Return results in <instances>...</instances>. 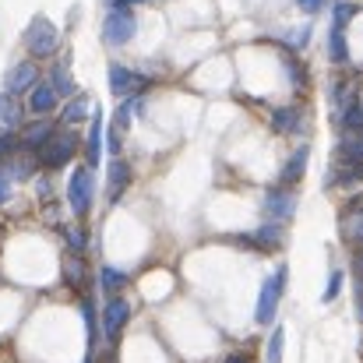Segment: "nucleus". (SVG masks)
Listing matches in <instances>:
<instances>
[{
  "label": "nucleus",
  "instance_id": "nucleus-29",
  "mask_svg": "<svg viewBox=\"0 0 363 363\" xmlns=\"http://www.w3.org/2000/svg\"><path fill=\"white\" fill-rule=\"evenodd\" d=\"M64 237H67L71 254H85V247H89V233H85V230H78V226H64Z\"/></svg>",
  "mask_w": 363,
  "mask_h": 363
},
{
  "label": "nucleus",
  "instance_id": "nucleus-16",
  "mask_svg": "<svg viewBox=\"0 0 363 363\" xmlns=\"http://www.w3.org/2000/svg\"><path fill=\"white\" fill-rule=\"evenodd\" d=\"M339 127L342 130H363V99L357 92H350L346 103L339 106Z\"/></svg>",
  "mask_w": 363,
  "mask_h": 363
},
{
  "label": "nucleus",
  "instance_id": "nucleus-22",
  "mask_svg": "<svg viewBox=\"0 0 363 363\" xmlns=\"http://www.w3.org/2000/svg\"><path fill=\"white\" fill-rule=\"evenodd\" d=\"M328 57L335 64H346L350 60V46H346V28L342 25H332V32H328Z\"/></svg>",
  "mask_w": 363,
  "mask_h": 363
},
{
  "label": "nucleus",
  "instance_id": "nucleus-17",
  "mask_svg": "<svg viewBox=\"0 0 363 363\" xmlns=\"http://www.w3.org/2000/svg\"><path fill=\"white\" fill-rule=\"evenodd\" d=\"M272 127H275L279 134H300V130H303L300 106H282V110H275V113H272Z\"/></svg>",
  "mask_w": 363,
  "mask_h": 363
},
{
  "label": "nucleus",
  "instance_id": "nucleus-15",
  "mask_svg": "<svg viewBox=\"0 0 363 363\" xmlns=\"http://www.w3.org/2000/svg\"><path fill=\"white\" fill-rule=\"evenodd\" d=\"M103 117L99 113H92V127H89V141H85V166L89 169H96L99 166V159H103Z\"/></svg>",
  "mask_w": 363,
  "mask_h": 363
},
{
  "label": "nucleus",
  "instance_id": "nucleus-27",
  "mask_svg": "<svg viewBox=\"0 0 363 363\" xmlns=\"http://www.w3.org/2000/svg\"><path fill=\"white\" fill-rule=\"evenodd\" d=\"M357 11H360V4H350V0L332 4V25H342V28H346V21L357 18Z\"/></svg>",
  "mask_w": 363,
  "mask_h": 363
},
{
  "label": "nucleus",
  "instance_id": "nucleus-33",
  "mask_svg": "<svg viewBox=\"0 0 363 363\" xmlns=\"http://www.w3.org/2000/svg\"><path fill=\"white\" fill-rule=\"evenodd\" d=\"M11 201V177H7V169L0 166V205H7Z\"/></svg>",
  "mask_w": 363,
  "mask_h": 363
},
{
  "label": "nucleus",
  "instance_id": "nucleus-6",
  "mask_svg": "<svg viewBox=\"0 0 363 363\" xmlns=\"http://www.w3.org/2000/svg\"><path fill=\"white\" fill-rule=\"evenodd\" d=\"M127 321H130V303L123 300L121 293L110 296L106 307H103V335H106V339H121V332L127 328Z\"/></svg>",
  "mask_w": 363,
  "mask_h": 363
},
{
  "label": "nucleus",
  "instance_id": "nucleus-36",
  "mask_svg": "<svg viewBox=\"0 0 363 363\" xmlns=\"http://www.w3.org/2000/svg\"><path fill=\"white\" fill-rule=\"evenodd\" d=\"M357 314H360V321H363V296H360V307H357Z\"/></svg>",
  "mask_w": 363,
  "mask_h": 363
},
{
  "label": "nucleus",
  "instance_id": "nucleus-31",
  "mask_svg": "<svg viewBox=\"0 0 363 363\" xmlns=\"http://www.w3.org/2000/svg\"><path fill=\"white\" fill-rule=\"evenodd\" d=\"M339 293H342V272L335 268V272L328 275V286H325V293H321V300H325V303H332V300H335Z\"/></svg>",
  "mask_w": 363,
  "mask_h": 363
},
{
  "label": "nucleus",
  "instance_id": "nucleus-3",
  "mask_svg": "<svg viewBox=\"0 0 363 363\" xmlns=\"http://www.w3.org/2000/svg\"><path fill=\"white\" fill-rule=\"evenodd\" d=\"M92 198H96V173L89 166H78L71 173V180H67V205H71V212L78 219H85L89 208H92Z\"/></svg>",
  "mask_w": 363,
  "mask_h": 363
},
{
  "label": "nucleus",
  "instance_id": "nucleus-10",
  "mask_svg": "<svg viewBox=\"0 0 363 363\" xmlns=\"http://www.w3.org/2000/svg\"><path fill=\"white\" fill-rule=\"evenodd\" d=\"M130 180H134L130 162H123L121 155H113V159H110V173H106V201H110V205L121 201L123 191L130 187Z\"/></svg>",
  "mask_w": 363,
  "mask_h": 363
},
{
  "label": "nucleus",
  "instance_id": "nucleus-25",
  "mask_svg": "<svg viewBox=\"0 0 363 363\" xmlns=\"http://www.w3.org/2000/svg\"><path fill=\"white\" fill-rule=\"evenodd\" d=\"M82 318H85L89 353H92V350H96V342H99V321H96V307H92V300H82Z\"/></svg>",
  "mask_w": 363,
  "mask_h": 363
},
{
  "label": "nucleus",
  "instance_id": "nucleus-37",
  "mask_svg": "<svg viewBox=\"0 0 363 363\" xmlns=\"http://www.w3.org/2000/svg\"><path fill=\"white\" fill-rule=\"evenodd\" d=\"M85 363H89V360H85Z\"/></svg>",
  "mask_w": 363,
  "mask_h": 363
},
{
  "label": "nucleus",
  "instance_id": "nucleus-19",
  "mask_svg": "<svg viewBox=\"0 0 363 363\" xmlns=\"http://www.w3.org/2000/svg\"><path fill=\"white\" fill-rule=\"evenodd\" d=\"M247 240L254 243L257 250H275L279 243H282V223H264L257 233H250Z\"/></svg>",
  "mask_w": 363,
  "mask_h": 363
},
{
  "label": "nucleus",
  "instance_id": "nucleus-5",
  "mask_svg": "<svg viewBox=\"0 0 363 363\" xmlns=\"http://www.w3.org/2000/svg\"><path fill=\"white\" fill-rule=\"evenodd\" d=\"M134 35V11L130 7H121V11H106V21H103V39L110 46H123L130 43Z\"/></svg>",
  "mask_w": 363,
  "mask_h": 363
},
{
  "label": "nucleus",
  "instance_id": "nucleus-26",
  "mask_svg": "<svg viewBox=\"0 0 363 363\" xmlns=\"http://www.w3.org/2000/svg\"><path fill=\"white\" fill-rule=\"evenodd\" d=\"M50 85L57 89V96H74V85H71L67 64H57V67H53V74H50Z\"/></svg>",
  "mask_w": 363,
  "mask_h": 363
},
{
  "label": "nucleus",
  "instance_id": "nucleus-34",
  "mask_svg": "<svg viewBox=\"0 0 363 363\" xmlns=\"http://www.w3.org/2000/svg\"><path fill=\"white\" fill-rule=\"evenodd\" d=\"M296 7H300L303 14H314V11H321V7H325V0H296Z\"/></svg>",
  "mask_w": 363,
  "mask_h": 363
},
{
  "label": "nucleus",
  "instance_id": "nucleus-24",
  "mask_svg": "<svg viewBox=\"0 0 363 363\" xmlns=\"http://www.w3.org/2000/svg\"><path fill=\"white\" fill-rule=\"evenodd\" d=\"M282 350H286V328L275 325L268 335V346H264V363H282Z\"/></svg>",
  "mask_w": 363,
  "mask_h": 363
},
{
  "label": "nucleus",
  "instance_id": "nucleus-13",
  "mask_svg": "<svg viewBox=\"0 0 363 363\" xmlns=\"http://www.w3.org/2000/svg\"><path fill=\"white\" fill-rule=\"evenodd\" d=\"M53 130H57V127H53V121H50V117H39L35 123H25V130L18 134V138H21V148L39 152V148H43V145L53 138Z\"/></svg>",
  "mask_w": 363,
  "mask_h": 363
},
{
  "label": "nucleus",
  "instance_id": "nucleus-35",
  "mask_svg": "<svg viewBox=\"0 0 363 363\" xmlns=\"http://www.w3.org/2000/svg\"><path fill=\"white\" fill-rule=\"evenodd\" d=\"M219 363H254V360H250V353H230V357H223Z\"/></svg>",
  "mask_w": 363,
  "mask_h": 363
},
{
  "label": "nucleus",
  "instance_id": "nucleus-28",
  "mask_svg": "<svg viewBox=\"0 0 363 363\" xmlns=\"http://www.w3.org/2000/svg\"><path fill=\"white\" fill-rule=\"evenodd\" d=\"M342 230H346V240L363 243V208H357L353 216H346V223H342Z\"/></svg>",
  "mask_w": 363,
  "mask_h": 363
},
{
  "label": "nucleus",
  "instance_id": "nucleus-11",
  "mask_svg": "<svg viewBox=\"0 0 363 363\" xmlns=\"http://www.w3.org/2000/svg\"><path fill=\"white\" fill-rule=\"evenodd\" d=\"M57 103H60V96H57V89L50 82H35V89L28 92V110L35 117H50L57 110Z\"/></svg>",
  "mask_w": 363,
  "mask_h": 363
},
{
  "label": "nucleus",
  "instance_id": "nucleus-9",
  "mask_svg": "<svg viewBox=\"0 0 363 363\" xmlns=\"http://www.w3.org/2000/svg\"><path fill=\"white\" fill-rule=\"evenodd\" d=\"M293 212H296V194L293 191H286V187L268 191V198H264L268 223H286V219H293Z\"/></svg>",
  "mask_w": 363,
  "mask_h": 363
},
{
  "label": "nucleus",
  "instance_id": "nucleus-7",
  "mask_svg": "<svg viewBox=\"0 0 363 363\" xmlns=\"http://www.w3.org/2000/svg\"><path fill=\"white\" fill-rule=\"evenodd\" d=\"M106 78H110V92L113 96H134V92H145V85H148V78L145 74H138V71H127L123 64H110V71H106Z\"/></svg>",
  "mask_w": 363,
  "mask_h": 363
},
{
  "label": "nucleus",
  "instance_id": "nucleus-14",
  "mask_svg": "<svg viewBox=\"0 0 363 363\" xmlns=\"http://www.w3.org/2000/svg\"><path fill=\"white\" fill-rule=\"evenodd\" d=\"M307 159H311V148H307V145H300V148L289 155V162L282 166V173H279V184H282V187H293V184H300V177L307 173Z\"/></svg>",
  "mask_w": 363,
  "mask_h": 363
},
{
  "label": "nucleus",
  "instance_id": "nucleus-32",
  "mask_svg": "<svg viewBox=\"0 0 363 363\" xmlns=\"http://www.w3.org/2000/svg\"><path fill=\"white\" fill-rule=\"evenodd\" d=\"M307 43H311V25H307V28H296V35L289 39V46H293V50H303Z\"/></svg>",
  "mask_w": 363,
  "mask_h": 363
},
{
  "label": "nucleus",
  "instance_id": "nucleus-12",
  "mask_svg": "<svg viewBox=\"0 0 363 363\" xmlns=\"http://www.w3.org/2000/svg\"><path fill=\"white\" fill-rule=\"evenodd\" d=\"M4 169H7V177L11 180H28L32 173H35V166H39V155L35 152H28V148H18L11 159H4L0 162Z\"/></svg>",
  "mask_w": 363,
  "mask_h": 363
},
{
  "label": "nucleus",
  "instance_id": "nucleus-30",
  "mask_svg": "<svg viewBox=\"0 0 363 363\" xmlns=\"http://www.w3.org/2000/svg\"><path fill=\"white\" fill-rule=\"evenodd\" d=\"M18 148H21V138H18L14 130H4V134H0V162H4V159H11Z\"/></svg>",
  "mask_w": 363,
  "mask_h": 363
},
{
  "label": "nucleus",
  "instance_id": "nucleus-18",
  "mask_svg": "<svg viewBox=\"0 0 363 363\" xmlns=\"http://www.w3.org/2000/svg\"><path fill=\"white\" fill-rule=\"evenodd\" d=\"M64 279H67L71 289H85L89 286V268H85L82 254H67L64 257Z\"/></svg>",
  "mask_w": 363,
  "mask_h": 363
},
{
  "label": "nucleus",
  "instance_id": "nucleus-21",
  "mask_svg": "<svg viewBox=\"0 0 363 363\" xmlns=\"http://www.w3.org/2000/svg\"><path fill=\"white\" fill-rule=\"evenodd\" d=\"M21 117H25V110L18 106V99L7 96V92H0V127L4 130H14L21 123Z\"/></svg>",
  "mask_w": 363,
  "mask_h": 363
},
{
  "label": "nucleus",
  "instance_id": "nucleus-1",
  "mask_svg": "<svg viewBox=\"0 0 363 363\" xmlns=\"http://www.w3.org/2000/svg\"><path fill=\"white\" fill-rule=\"evenodd\" d=\"M286 279H289V268L279 264V272H272L257 293V311H254V321L257 325H272L275 321V311H279V300L286 293Z\"/></svg>",
  "mask_w": 363,
  "mask_h": 363
},
{
  "label": "nucleus",
  "instance_id": "nucleus-23",
  "mask_svg": "<svg viewBox=\"0 0 363 363\" xmlns=\"http://www.w3.org/2000/svg\"><path fill=\"white\" fill-rule=\"evenodd\" d=\"M99 286H103L106 296H117L123 286H127V275H123L121 268H110V264H106V268L99 272Z\"/></svg>",
  "mask_w": 363,
  "mask_h": 363
},
{
  "label": "nucleus",
  "instance_id": "nucleus-4",
  "mask_svg": "<svg viewBox=\"0 0 363 363\" xmlns=\"http://www.w3.org/2000/svg\"><path fill=\"white\" fill-rule=\"evenodd\" d=\"M57 25L50 18H32V25L25 28V46L32 57H53L57 50Z\"/></svg>",
  "mask_w": 363,
  "mask_h": 363
},
{
  "label": "nucleus",
  "instance_id": "nucleus-2",
  "mask_svg": "<svg viewBox=\"0 0 363 363\" xmlns=\"http://www.w3.org/2000/svg\"><path fill=\"white\" fill-rule=\"evenodd\" d=\"M35 155H39V166H43V169H64V166L78 155V134H71V130H53V138H50Z\"/></svg>",
  "mask_w": 363,
  "mask_h": 363
},
{
  "label": "nucleus",
  "instance_id": "nucleus-20",
  "mask_svg": "<svg viewBox=\"0 0 363 363\" xmlns=\"http://www.w3.org/2000/svg\"><path fill=\"white\" fill-rule=\"evenodd\" d=\"M89 113H92V103H89V96H71V103L64 106L60 121L67 123V127H78V123L85 121Z\"/></svg>",
  "mask_w": 363,
  "mask_h": 363
},
{
  "label": "nucleus",
  "instance_id": "nucleus-8",
  "mask_svg": "<svg viewBox=\"0 0 363 363\" xmlns=\"http://www.w3.org/2000/svg\"><path fill=\"white\" fill-rule=\"evenodd\" d=\"M35 82H39V71H35V64H32V60H21V64H14V67L7 71L4 92L18 99V96L32 92V89H35Z\"/></svg>",
  "mask_w": 363,
  "mask_h": 363
}]
</instances>
